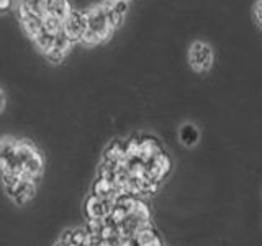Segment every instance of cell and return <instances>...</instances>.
I'll list each match as a JSON object with an SVG mask.
<instances>
[{
    "mask_svg": "<svg viewBox=\"0 0 262 246\" xmlns=\"http://www.w3.org/2000/svg\"><path fill=\"white\" fill-rule=\"evenodd\" d=\"M85 20H87V28H85V35L82 38V43L87 46H95L100 45L103 41L110 39L113 35V28L108 23V18L103 12L102 5H94L85 10Z\"/></svg>",
    "mask_w": 262,
    "mask_h": 246,
    "instance_id": "cell-1",
    "label": "cell"
},
{
    "mask_svg": "<svg viewBox=\"0 0 262 246\" xmlns=\"http://www.w3.org/2000/svg\"><path fill=\"white\" fill-rule=\"evenodd\" d=\"M16 15H18V22H20L23 33L30 39L35 41L41 33H43V20H41V15L33 10V7L28 2L20 0L18 7H16Z\"/></svg>",
    "mask_w": 262,
    "mask_h": 246,
    "instance_id": "cell-2",
    "label": "cell"
},
{
    "mask_svg": "<svg viewBox=\"0 0 262 246\" xmlns=\"http://www.w3.org/2000/svg\"><path fill=\"white\" fill-rule=\"evenodd\" d=\"M85 28H87L85 10H76L74 8V12L62 22L61 35L74 45L77 41H82V38L85 35Z\"/></svg>",
    "mask_w": 262,
    "mask_h": 246,
    "instance_id": "cell-3",
    "label": "cell"
},
{
    "mask_svg": "<svg viewBox=\"0 0 262 246\" xmlns=\"http://www.w3.org/2000/svg\"><path fill=\"white\" fill-rule=\"evenodd\" d=\"M188 64L196 72H205L213 64V49L203 41H195L188 48Z\"/></svg>",
    "mask_w": 262,
    "mask_h": 246,
    "instance_id": "cell-4",
    "label": "cell"
},
{
    "mask_svg": "<svg viewBox=\"0 0 262 246\" xmlns=\"http://www.w3.org/2000/svg\"><path fill=\"white\" fill-rule=\"evenodd\" d=\"M5 191L16 205H25L33 199V195H35V192H36L35 179H30L27 176H23L16 180L13 186L7 187Z\"/></svg>",
    "mask_w": 262,
    "mask_h": 246,
    "instance_id": "cell-5",
    "label": "cell"
},
{
    "mask_svg": "<svg viewBox=\"0 0 262 246\" xmlns=\"http://www.w3.org/2000/svg\"><path fill=\"white\" fill-rule=\"evenodd\" d=\"M113 203L115 200H108V199H102V197L97 195H90L85 200V217L87 220H105L112 215L113 212Z\"/></svg>",
    "mask_w": 262,
    "mask_h": 246,
    "instance_id": "cell-6",
    "label": "cell"
},
{
    "mask_svg": "<svg viewBox=\"0 0 262 246\" xmlns=\"http://www.w3.org/2000/svg\"><path fill=\"white\" fill-rule=\"evenodd\" d=\"M103 12L108 18V23L112 25L113 30L120 28L123 22H125V16L128 12V2L126 0H103L100 4Z\"/></svg>",
    "mask_w": 262,
    "mask_h": 246,
    "instance_id": "cell-7",
    "label": "cell"
},
{
    "mask_svg": "<svg viewBox=\"0 0 262 246\" xmlns=\"http://www.w3.org/2000/svg\"><path fill=\"white\" fill-rule=\"evenodd\" d=\"M71 48H72V43L69 39H66L62 35H57L53 48L45 54V57L51 64H61L66 59V56L69 54Z\"/></svg>",
    "mask_w": 262,
    "mask_h": 246,
    "instance_id": "cell-8",
    "label": "cell"
},
{
    "mask_svg": "<svg viewBox=\"0 0 262 246\" xmlns=\"http://www.w3.org/2000/svg\"><path fill=\"white\" fill-rule=\"evenodd\" d=\"M23 176H27L30 179H38L43 172V156L39 154L38 150L33 151L28 158L23 159Z\"/></svg>",
    "mask_w": 262,
    "mask_h": 246,
    "instance_id": "cell-9",
    "label": "cell"
},
{
    "mask_svg": "<svg viewBox=\"0 0 262 246\" xmlns=\"http://www.w3.org/2000/svg\"><path fill=\"white\" fill-rule=\"evenodd\" d=\"M74 12V7H72V2L71 0H48L46 2V12L45 13H49L56 16V18H59L61 22H64L68 16Z\"/></svg>",
    "mask_w": 262,
    "mask_h": 246,
    "instance_id": "cell-10",
    "label": "cell"
},
{
    "mask_svg": "<svg viewBox=\"0 0 262 246\" xmlns=\"http://www.w3.org/2000/svg\"><path fill=\"white\" fill-rule=\"evenodd\" d=\"M126 158V143L120 141V139H115L113 143L108 145V148L105 150V162H112V164H123Z\"/></svg>",
    "mask_w": 262,
    "mask_h": 246,
    "instance_id": "cell-11",
    "label": "cell"
},
{
    "mask_svg": "<svg viewBox=\"0 0 262 246\" xmlns=\"http://www.w3.org/2000/svg\"><path fill=\"white\" fill-rule=\"evenodd\" d=\"M179 138H180V141H182L184 146L192 148L199 143L200 131L193 125V123H185V125H182V128L179 130Z\"/></svg>",
    "mask_w": 262,
    "mask_h": 246,
    "instance_id": "cell-12",
    "label": "cell"
},
{
    "mask_svg": "<svg viewBox=\"0 0 262 246\" xmlns=\"http://www.w3.org/2000/svg\"><path fill=\"white\" fill-rule=\"evenodd\" d=\"M133 238H135L136 246H149V244H154V243L161 241L158 233H156V230L151 225H146L143 228H139Z\"/></svg>",
    "mask_w": 262,
    "mask_h": 246,
    "instance_id": "cell-13",
    "label": "cell"
},
{
    "mask_svg": "<svg viewBox=\"0 0 262 246\" xmlns=\"http://www.w3.org/2000/svg\"><path fill=\"white\" fill-rule=\"evenodd\" d=\"M16 154V141L12 138L0 139V169H4L5 162Z\"/></svg>",
    "mask_w": 262,
    "mask_h": 246,
    "instance_id": "cell-14",
    "label": "cell"
},
{
    "mask_svg": "<svg viewBox=\"0 0 262 246\" xmlns=\"http://www.w3.org/2000/svg\"><path fill=\"white\" fill-rule=\"evenodd\" d=\"M41 20H43V31L49 33V35H61V30H62V22L56 16L49 15V13H43L41 15Z\"/></svg>",
    "mask_w": 262,
    "mask_h": 246,
    "instance_id": "cell-15",
    "label": "cell"
},
{
    "mask_svg": "<svg viewBox=\"0 0 262 246\" xmlns=\"http://www.w3.org/2000/svg\"><path fill=\"white\" fill-rule=\"evenodd\" d=\"M54 41H56V36L54 35H49V33L43 31L35 41H33V43H35V46L39 49V53H43V56H45L49 51V49L53 48Z\"/></svg>",
    "mask_w": 262,
    "mask_h": 246,
    "instance_id": "cell-16",
    "label": "cell"
},
{
    "mask_svg": "<svg viewBox=\"0 0 262 246\" xmlns=\"http://www.w3.org/2000/svg\"><path fill=\"white\" fill-rule=\"evenodd\" d=\"M254 16H256V22L262 28V0H257V4L254 5Z\"/></svg>",
    "mask_w": 262,
    "mask_h": 246,
    "instance_id": "cell-17",
    "label": "cell"
},
{
    "mask_svg": "<svg viewBox=\"0 0 262 246\" xmlns=\"http://www.w3.org/2000/svg\"><path fill=\"white\" fill-rule=\"evenodd\" d=\"M15 5V0H0V13L10 12Z\"/></svg>",
    "mask_w": 262,
    "mask_h": 246,
    "instance_id": "cell-18",
    "label": "cell"
},
{
    "mask_svg": "<svg viewBox=\"0 0 262 246\" xmlns=\"http://www.w3.org/2000/svg\"><path fill=\"white\" fill-rule=\"evenodd\" d=\"M4 109H5V94H4V90L0 89V113L4 112Z\"/></svg>",
    "mask_w": 262,
    "mask_h": 246,
    "instance_id": "cell-19",
    "label": "cell"
},
{
    "mask_svg": "<svg viewBox=\"0 0 262 246\" xmlns=\"http://www.w3.org/2000/svg\"><path fill=\"white\" fill-rule=\"evenodd\" d=\"M149 246H162V244H161V241H159V243H154V244H149Z\"/></svg>",
    "mask_w": 262,
    "mask_h": 246,
    "instance_id": "cell-20",
    "label": "cell"
},
{
    "mask_svg": "<svg viewBox=\"0 0 262 246\" xmlns=\"http://www.w3.org/2000/svg\"><path fill=\"white\" fill-rule=\"evenodd\" d=\"M56 246H66V244H62V243H61V241H59V243H57V244H56Z\"/></svg>",
    "mask_w": 262,
    "mask_h": 246,
    "instance_id": "cell-21",
    "label": "cell"
},
{
    "mask_svg": "<svg viewBox=\"0 0 262 246\" xmlns=\"http://www.w3.org/2000/svg\"><path fill=\"white\" fill-rule=\"evenodd\" d=\"M25 2H33V0H25Z\"/></svg>",
    "mask_w": 262,
    "mask_h": 246,
    "instance_id": "cell-22",
    "label": "cell"
},
{
    "mask_svg": "<svg viewBox=\"0 0 262 246\" xmlns=\"http://www.w3.org/2000/svg\"><path fill=\"white\" fill-rule=\"evenodd\" d=\"M69 246H76V244H69Z\"/></svg>",
    "mask_w": 262,
    "mask_h": 246,
    "instance_id": "cell-23",
    "label": "cell"
}]
</instances>
